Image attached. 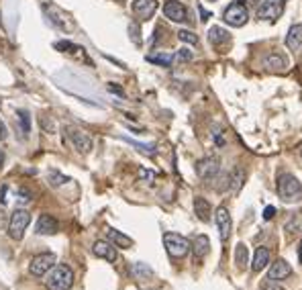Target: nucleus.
I'll return each mask as SVG.
<instances>
[{
  "mask_svg": "<svg viewBox=\"0 0 302 290\" xmlns=\"http://www.w3.org/2000/svg\"><path fill=\"white\" fill-rule=\"evenodd\" d=\"M223 21L229 25V27H243L247 25L249 21V10L243 2H239V0H235V2H231L225 12H223Z\"/></svg>",
  "mask_w": 302,
  "mask_h": 290,
  "instance_id": "obj_4",
  "label": "nucleus"
},
{
  "mask_svg": "<svg viewBox=\"0 0 302 290\" xmlns=\"http://www.w3.org/2000/svg\"><path fill=\"white\" fill-rule=\"evenodd\" d=\"M127 143H131L133 147H137L141 153H147V156H155V145H145V143H139L135 139H131V137H123Z\"/></svg>",
  "mask_w": 302,
  "mask_h": 290,
  "instance_id": "obj_30",
  "label": "nucleus"
},
{
  "mask_svg": "<svg viewBox=\"0 0 302 290\" xmlns=\"http://www.w3.org/2000/svg\"><path fill=\"white\" fill-rule=\"evenodd\" d=\"M163 14H165V19H170L172 23H186L190 19L188 8L184 6L180 0H165L163 2Z\"/></svg>",
  "mask_w": 302,
  "mask_h": 290,
  "instance_id": "obj_8",
  "label": "nucleus"
},
{
  "mask_svg": "<svg viewBox=\"0 0 302 290\" xmlns=\"http://www.w3.org/2000/svg\"><path fill=\"white\" fill-rule=\"evenodd\" d=\"M219 172H221V162H219V158H214V156L202 158L196 164V174H198L200 180H204V182H210Z\"/></svg>",
  "mask_w": 302,
  "mask_h": 290,
  "instance_id": "obj_7",
  "label": "nucleus"
},
{
  "mask_svg": "<svg viewBox=\"0 0 302 290\" xmlns=\"http://www.w3.org/2000/svg\"><path fill=\"white\" fill-rule=\"evenodd\" d=\"M4 194H6V186L2 190H0V202H6V198H4Z\"/></svg>",
  "mask_w": 302,
  "mask_h": 290,
  "instance_id": "obj_42",
  "label": "nucleus"
},
{
  "mask_svg": "<svg viewBox=\"0 0 302 290\" xmlns=\"http://www.w3.org/2000/svg\"><path fill=\"white\" fill-rule=\"evenodd\" d=\"M59 231V223H57V219L53 215H49V213H43L37 221V225H35V233L37 235H55Z\"/></svg>",
  "mask_w": 302,
  "mask_h": 290,
  "instance_id": "obj_13",
  "label": "nucleus"
},
{
  "mask_svg": "<svg viewBox=\"0 0 302 290\" xmlns=\"http://www.w3.org/2000/svg\"><path fill=\"white\" fill-rule=\"evenodd\" d=\"M8 137V129H6V123L0 118V141H4Z\"/></svg>",
  "mask_w": 302,
  "mask_h": 290,
  "instance_id": "obj_37",
  "label": "nucleus"
},
{
  "mask_svg": "<svg viewBox=\"0 0 302 290\" xmlns=\"http://www.w3.org/2000/svg\"><path fill=\"white\" fill-rule=\"evenodd\" d=\"M261 290H284L282 286H278L276 284V280H267V282H263L261 284Z\"/></svg>",
  "mask_w": 302,
  "mask_h": 290,
  "instance_id": "obj_35",
  "label": "nucleus"
},
{
  "mask_svg": "<svg viewBox=\"0 0 302 290\" xmlns=\"http://www.w3.org/2000/svg\"><path fill=\"white\" fill-rule=\"evenodd\" d=\"M47 180H49V184H51V186H61L65 182H70V178L63 176L61 172H57V170H49V172H47Z\"/></svg>",
  "mask_w": 302,
  "mask_h": 290,
  "instance_id": "obj_29",
  "label": "nucleus"
},
{
  "mask_svg": "<svg viewBox=\"0 0 302 290\" xmlns=\"http://www.w3.org/2000/svg\"><path fill=\"white\" fill-rule=\"evenodd\" d=\"M68 137H70L72 145L76 147V151H80V153H90L92 147H94V141H92V137H90L86 131L68 129Z\"/></svg>",
  "mask_w": 302,
  "mask_h": 290,
  "instance_id": "obj_11",
  "label": "nucleus"
},
{
  "mask_svg": "<svg viewBox=\"0 0 302 290\" xmlns=\"http://www.w3.org/2000/svg\"><path fill=\"white\" fill-rule=\"evenodd\" d=\"M276 217V207H265V211H263V219L265 221H270V219H274Z\"/></svg>",
  "mask_w": 302,
  "mask_h": 290,
  "instance_id": "obj_39",
  "label": "nucleus"
},
{
  "mask_svg": "<svg viewBox=\"0 0 302 290\" xmlns=\"http://www.w3.org/2000/svg\"><path fill=\"white\" fill-rule=\"evenodd\" d=\"M278 194L284 202H296L302 198V184L292 174H282L278 178Z\"/></svg>",
  "mask_w": 302,
  "mask_h": 290,
  "instance_id": "obj_2",
  "label": "nucleus"
},
{
  "mask_svg": "<svg viewBox=\"0 0 302 290\" xmlns=\"http://www.w3.org/2000/svg\"><path fill=\"white\" fill-rule=\"evenodd\" d=\"M300 153H302V149H300Z\"/></svg>",
  "mask_w": 302,
  "mask_h": 290,
  "instance_id": "obj_47",
  "label": "nucleus"
},
{
  "mask_svg": "<svg viewBox=\"0 0 302 290\" xmlns=\"http://www.w3.org/2000/svg\"><path fill=\"white\" fill-rule=\"evenodd\" d=\"M53 266H55V253H51V251H49V253H39V255H35V258L29 262V272H31L33 276L41 278Z\"/></svg>",
  "mask_w": 302,
  "mask_h": 290,
  "instance_id": "obj_6",
  "label": "nucleus"
},
{
  "mask_svg": "<svg viewBox=\"0 0 302 290\" xmlns=\"http://www.w3.org/2000/svg\"><path fill=\"white\" fill-rule=\"evenodd\" d=\"M55 49L63 51V54H76V51H84L82 47L74 45L72 41H57V43H55Z\"/></svg>",
  "mask_w": 302,
  "mask_h": 290,
  "instance_id": "obj_32",
  "label": "nucleus"
},
{
  "mask_svg": "<svg viewBox=\"0 0 302 290\" xmlns=\"http://www.w3.org/2000/svg\"><path fill=\"white\" fill-rule=\"evenodd\" d=\"M129 33H133V41H135L137 45L141 43V37H139V31H137V25H131L129 27Z\"/></svg>",
  "mask_w": 302,
  "mask_h": 290,
  "instance_id": "obj_38",
  "label": "nucleus"
},
{
  "mask_svg": "<svg viewBox=\"0 0 302 290\" xmlns=\"http://www.w3.org/2000/svg\"><path fill=\"white\" fill-rule=\"evenodd\" d=\"M157 10V0H135L133 2V12L139 21H149Z\"/></svg>",
  "mask_w": 302,
  "mask_h": 290,
  "instance_id": "obj_12",
  "label": "nucleus"
},
{
  "mask_svg": "<svg viewBox=\"0 0 302 290\" xmlns=\"http://www.w3.org/2000/svg\"><path fill=\"white\" fill-rule=\"evenodd\" d=\"M243 182H245V170L243 168H235L233 172H231V176H229V184H231V188L235 190V192H239L241 188H243Z\"/></svg>",
  "mask_w": 302,
  "mask_h": 290,
  "instance_id": "obj_23",
  "label": "nucleus"
},
{
  "mask_svg": "<svg viewBox=\"0 0 302 290\" xmlns=\"http://www.w3.org/2000/svg\"><path fill=\"white\" fill-rule=\"evenodd\" d=\"M200 16H202V23H204V21H208V16H210V12H208V10H204L202 6H200Z\"/></svg>",
  "mask_w": 302,
  "mask_h": 290,
  "instance_id": "obj_41",
  "label": "nucleus"
},
{
  "mask_svg": "<svg viewBox=\"0 0 302 290\" xmlns=\"http://www.w3.org/2000/svg\"><path fill=\"white\" fill-rule=\"evenodd\" d=\"M178 39L184 41V43H188V45H198V35H194L192 31H186V29L178 31Z\"/></svg>",
  "mask_w": 302,
  "mask_h": 290,
  "instance_id": "obj_31",
  "label": "nucleus"
},
{
  "mask_svg": "<svg viewBox=\"0 0 302 290\" xmlns=\"http://www.w3.org/2000/svg\"><path fill=\"white\" fill-rule=\"evenodd\" d=\"M45 286H47V290H72V286H74L72 268L65 264L53 266V270L49 272V276L45 280Z\"/></svg>",
  "mask_w": 302,
  "mask_h": 290,
  "instance_id": "obj_1",
  "label": "nucleus"
},
{
  "mask_svg": "<svg viewBox=\"0 0 302 290\" xmlns=\"http://www.w3.org/2000/svg\"><path fill=\"white\" fill-rule=\"evenodd\" d=\"M192 58H194V54L190 49H180V51H176V56H174V61H180V63H186V61H192Z\"/></svg>",
  "mask_w": 302,
  "mask_h": 290,
  "instance_id": "obj_33",
  "label": "nucleus"
},
{
  "mask_svg": "<svg viewBox=\"0 0 302 290\" xmlns=\"http://www.w3.org/2000/svg\"><path fill=\"white\" fill-rule=\"evenodd\" d=\"M210 2H214V0H210Z\"/></svg>",
  "mask_w": 302,
  "mask_h": 290,
  "instance_id": "obj_46",
  "label": "nucleus"
},
{
  "mask_svg": "<svg viewBox=\"0 0 302 290\" xmlns=\"http://www.w3.org/2000/svg\"><path fill=\"white\" fill-rule=\"evenodd\" d=\"M298 260H300V264H302V241H300V245H298Z\"/></svg>",
  "mask_w": 302,
  "mask_h": 290,
  "instance_id": "obj_43",
  "label": "nucleus"
},
{
  "mask_svg": "<svg viewBox=\"0 0 302 290\" xmlns=\"http://www.w3.org/2000/svg\"><path fill=\"white\" fill-rule=\"evenodd\" d=\"M163 245H165V251L170 253V258L174 260L186 258L192 247V243L180 233H163Z\"/></svg>",
  "mask_w": 302,
  "mask_h": 290,
  "instance_id": "obj_3",
  "label": "nucleus"
},
{
  "mask_svg": "<svg viewBox=\"0 0 302 290\" xmlns=\"http://www.w3.org/2000/svg\"><path fill=\"white\" fill-rule=\"evenodd\" d=\"M214 223H216V229H219V237L221 241L227 243L229 237H231V229H233V221H231V215H229V209L227 207H219L214 213Z\"/></svg>",
  "mask_w": 302,
  "mask_h": 290,
  "instance_id": "obj_9",
  "label": "nucleus"
},
{
  "mask_svg": "<svg viewBox=\"0 0 302 290\" xmlns=\"http://www.w3.org/2000/svg\"><path fill=\"white\" fill-rule=\"evenodd\" d=\"M131 272H133V274H135L137 278H151V276H153V270H151L147 264H133V268H131Z\"/></svg>",
  "mask_w": 302,
  "mask_h": 290,
  "instance_id": "obj_28",
  "label": "nucleus"
},
{
  "mask_svg": "<svg viewBox=\"0 0 302 290\" xmlns=\"http://www.w3.org/2000/svg\"><path fill=\"white\" fill-rule=\"evenodd\" d=\"M290 274H292L290 264H288L286 260H276V262L272 264L270 272H267V280H276V282H280V280H286Z\"/></svg>",
  "mask_w": 302,
  "mask_h": 290,
  "instance_id": "obj_15",
  "label": "nucleus"
},
{
  "mask_svg": "<svg viewBox=\"0 0 302 290\" xmlns=\"http://www.w3.org/2000/svg\"><path fill=\"white\" fill-rule=\"evenodd\" d=\"M31 223V213L25 211V209H16L12 215H10V221H8V235L10 239H23L25 235V229L29 227Z\"/></svg>",
  "mask_w": 302,
  "mask_h": 290,
  "instance_id": "obj_5",
  "label": "nucleus"
},
{
  "mask_svg": "<svg viewBox=\"0 0 302 290\" xmlns=\"http://www.w3.org/2000/svg\"><path fill=\"white\" fill-rule=\"evenodd\" d=\"M147 61L149 63H157L161 67H170L172 61H174V58L167 56V54H151V56H147Z\"/></svg>",
  "mask_w": 302,
  "mask_h": 290,
  "instance_id": "obj_26",
  "label": "nucleus"
},
{
  "mask_svg": "<svg viewBox=\"0 0 302 290\" xmlns=\"http://www.w3.org/2000/svg\"><path fill=\"white\" fill-rule=\"evenodd\" d=\"M263 67H267V70H284V67H288V58L282 54H270L263 58Z\"/></svg>",
  "mask_w": 302,
  "mask_h": 290,
  "instance_id": "obj_20",
  "label": "nucleus"
},
{
  "mask_svg": "<svg viewBox=\"0 0 302 290\" xmlns=\"http://www.w3.org/2000/svg\"><path fill=\"white\" fill-rule=\"evenodd\" d=\"M208 41H210L214 47H221V45L229 43V41H231L229 31H225L223 27H212V29L208 31Z\"/></svg>",
  "mask_w": 302,
  "mask_h": 290,
  "instance_id": "obj_22",
  "label": "nucleus"
},
{
  "mask_svg": "<svg viewBox=\"0 0 302 290\" xmlns=\"http://www.w3.org/2000/svg\"><path fill=\"white\" fill-rule=\"evenodd\" d=\"M267 264H270V249L259 245L255 249V253H253V264H251V270H253V272H261Z\"/></svg>",
  "mask_w": 302,
  "mask_h": 290,
  "instance_id": "obj_19",
  "label": "nucleus"
},
{
  "mask_svg": "<svg viewBox=\"0 0 302 290\" xmlns=\"http://www.w3.org/2000/svg\"><path fill=\"white\" fill-rule=\"evenodd\" d=\"M2 164H4V153L0 151V168H2Z\"/></svg>",
  "mask_w": 302,
  "mask_h": 290,
  "instance_id": "obj_45",
  "label": "nucleus"
},
{
  "mask_svg": "<svg viewBox=\"0 0 302 290\" xmlns=\"http://www.w3.org/2000/svg\"><path fill=\"white\" fill-rule=\"evenodd\" d=\"M194 213L200 221H204V223H208L210 221V215H212V209H210V202L202 196H196L194 198Z\"/></svg>",
  "mask_w": 302,
  "mask_h": 290,
  "instance_id": "obj_17",
  "label": "nucleus"
},
{
  "mask_svg": "<svg viewBox=\"0 0 302 290\" xmlns=\"http://www.w3.org/2000/svg\"><path fill=\"white\" fill-rule=\"evenodd\" d=\"M92 253L96 255V258L100 260H106V262H116V249L110 241H102V239H98L94 241L92 245Z\"/></svg>",
  "mask_w": 302,
  "mask_h": 290,
  "instance_id": "obj_14",
  "label": "nucleus"
},
{
  "mask_svg": "<svg viewBox=\"0 0 302 290\" xmlns=\"http://www.w3.org/2000/svg\"><path fill=\"white\" fill-rule=\"evenodd\" d=\"M286 47L296 51L302 47V25H292L286 33Z\"/></svg>",
  "mask_w": 302,
  "mask_h": 290,
  "instance_id": "obj_18",
  "label": "nucleus"
},
{
  "mask_svg": "<svg viewBox=\"0 0 302 290\" xmlns=\"http://www.w3.org/2000/svg\"><path fill=\"white\" fill-rule=\"evenodd\" d=\"M106 88H108V90H110L112 94H119L121 98H125V92H123V88H119V86H116V84H114V82H110V84H108V86H106Z\"/></svg>",
  "mask_w": 302,
  "mask_h": 290,
  "instance_id": "obj_36",
  "label": "nucleus"
},
{
  "mask_svg": "<svg viewBox=\"0 0 302 290\" xmlns=\"http://www.w3.org/2000/svg\"><path fill=\"white\" fill-rule=\"evenodd\" d=\"M108 241L114 245V247H123V249H129L133 247V239L129 235L116 231V229H108Z\"/></svg>",
  "mask_w": 302,
  "mask_h": 290,
  "instance_id": "obj_21",
  "label": "nucleus"
},
{
  "mask_svg": "<svg viewBox=\"0 0 302 290\" xmlns=\"http://www.w3.org/2000/svg\"><path fill=\"white\" fill-rule=\"evenodd\" d=\"M139 176L141 178H147V180H153V172H147V170H141Z\"/></svg>",
  "mask_w": 302,
  "mask_h": 290,
  "instance_id": "obj_40",
  "label": "nucleus"
},
{
  "mask_svg": "<svg viewBox=\"0 0 302 290\" xmlns=\"http://www.w3.org/2000/svg\"><path fill=\"white\" fill-rule=\"evenodd\" d=\"M239 2H245V0H239ZM259 0H247V4H257Z\"/></svg>",
  "mask_w": 302,
  "mask_h": 290,
  "instance_id": "obj_44",
  "label": "nucleus"
},
{
  "mask_svg": "<svg viewBox=\"0 0 302 290\" xmlns=\"http://www.w3.org/2000/svg\"><path fill=\"white\" fill-rule=\"evenodd\" d=\"M284 12L282 0H265L257 8V19L259 21H278Z\"/></svg>",
  "mask_w": 302,
  "mask_h": 290,
  "instance_id": "obj_10",
  "label": "nucleus"
},
{
  "mask_svg": "<svg viewBox=\"0 0 302 290\" xmlns=\"http://www.w3.org/2000/svg\"><path fill=\"white\" fill-rule=\"evenodd\" d=\"M16 200H19L21 204H27V202L33 200V192L27 190V188H19V190H16Z\"/></svg>",
  "mask_w": 302,
  "mask_h": 290,
  "instance_id": "obj_34",
  "label": "nucleus"
},
{
  "mask_svg": "<svg viewBox=\"0 0 302 290\" xmlns=\"http://www.w3.org/2000/svg\"><path fill=\"white\" fill-rule=\"evenodd\" d=\"M249 262V249L245 243H237V247H235V266H237L239 270H243Z\"/></svg>",
  "mask_w": 302,
  "mask_h": 290,
  "instance_id": "obj_24",
  "label": "nucleus"
},
{
  "mask_svg": "<svg viewBox=\"0 0 302 290\" xmlns=\"http://www.w3.org/2000/svg\"><path fill=\"white\" fill-rule=\"evenodd\" d=\"M284 229L288 233H302V213H292L290 219L284 223Z\"/></svg>",
  "mask_w": 302,
  "mask_h": 290,
  "instance_id": "obj_25",
  "label": "nucleus"
},
{
  "mask_svg": "<svg viewBox=\"0 0 302 290\" xmlns=\"http://www.w3.org/2000/svg\"><path fill=\"white\" fill-rule=\"evenodd\" d=\"M16 121L21 123L23 135H29V131H31V115H29V111H23V109L16 111Z\"/></svg>",
  "mask_w": 302,
  "mask_h": 290,
  "instance_id": "obj_27",
  "label": "nucleus"
},
{
  "mask_svg": "<svg viewBox=\"0 0 302 290\" xmlns=\"http://www.w3.org/2000/svg\"><path fill=\"white\" fill-rule=\"evenodd\" d=\"M192 253H194V262H202L208 251H210V239L206 235H196V239L192 241Z\"/></svg>",
  "mask_w": 302,
  "mask_h": 290,
  "instance_id": "obj_16",
  "label": "nucleus"
}]
</instances>
